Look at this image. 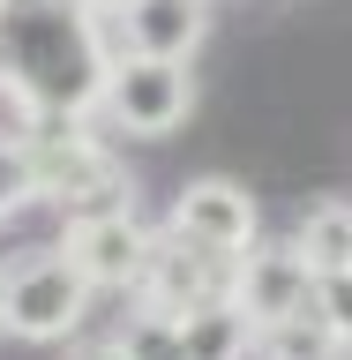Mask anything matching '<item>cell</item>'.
<instances>
[{
	"instance_id": "7c38bea8",
	"label": "cell",
	"mask_w": 352,
	"mask_h": 360,
	"mask_svg": "<svg viewBox=\"0 0 352 360\" xmlns=\"http://www.w3.org/2000/svg\"><path fill=\"white\" fill-rule=\"evenodd\" d=\"M120 360H180V315H165V308H143L135 300V315L120 323Z\"/></svg>"
},
{
	"instance_id": "ba28073f",
	"label": "cell",
	"mask_w": 352,
	"mask_h": 360,
	"mask_svg": "<svg viewBox=\"0 0 352 360\" xmlns=\"http://www.w3.org/2000/svg\"><path fill=\"white\" fill-rule=\"evenodd\" d=\"M60 255L90 278V292H112V285H135L143 278V255H150V225L120 210V218H83V225H60Z\"/></svg>"
},
{
	"instance_id": "6da1fadb",
	"label": "cell",
	"mask_w": 352,
	"mask_h": 360,
	"mask_svg": "<svg viewBox=\"0 0 352 360\" xmlns=\"http://www.w3.org/2000/svg\"><path fill=\"white\" fill-rule=\"evenodd\" d=\"M112 45L90 0H0V98L30 120H90Z\"/></svg>"
},
{
	"instance_id": "8992f818",
	"label": "cell",
	"mask_w": 352,
	"mask_h": 360,
	"mask_svg": "<svg viewBox=\"0 0 352 360\" xmlns=\"http://www.w3.org/2000/svg\"><path fill=\"white\" fill-rule=\"evenodd\" d=\"M233 300L247 308V323L263 330V323H285V315L315 308V270L300 263V248L292 240H255L233 270Z\"/></svg>"
},
{
	"instance_id": "2e32d148",
	"label": "cell",
	"mask_w": 352,
	"mask_h": 360,
	"mask_svg": "<svg viewBox=\"0 0 352 360\" xmlns=\"http://www.w3.org/2000/svg\"><path fill=\"white\" fill-rule=\"evenodd\" d=\"M90 8H98V15H112V8H128V0H90Z\"/></svg>"
},
{
	"instance_id": "52a82bcc",
	"label": "cell",
	"mask_w": 352,
	"mask_h": 360,
	"mask_svg": "<svg viewBox=\"0 0 352 360\" xmlns=\"http://www.w3.org/2000/svg\"><path fill=\"white\" fill-rule=\"evenodd\" d=\"M173 233H188V240L218 248V255H247L255 248V233H263V210H255V195H247L240 180H188L173 195Z\"/></svg>"
},
{
	"instance_id": "9a60e30c",
	"label": "cell",
	"mask_w": 352,
	"mask_h": 360,
	"mask_svg": "<svg viewBox=\"0 0 352 360\" xmlns=\"http://www.w3.org/2000/svg\"><path fill=\"white\" fill-rule=\"evenodd\" d=\"M67 360H120V345H83V353H67Z\"/></svg>"
},
{
	"instance_id": "3957f363",
	"label": "cell",
	"mask_w": 352,
	"mask_h": 360,
	"mask_svg": "<svg viewBox=\"0 0 352 360\" xmlns=\"http://www.w3.org/2000/svg\"><path fill=\"white\" fill-rule=\"evenodd\" d=\"M195 112V75L188 60H143V53H112L105 90H98V128L105 135H173Z\"/></svg>"
},
{
	"instance_id": "277c9868",
	"label": "cell",
	"mask_w": 352,
	"mask_h": 360,
	"mask_svg": "<svg viewBox=\"0 0 352 360\" xmlns=\"http://www.w3.org/2000/svg\"><path fill=\"white\" fill-rule=\"evenodd\" d=\"M233 270L240 255H218V248L188 240V233H150V255H143V278H135V300L165 315H188L202 300H233Z\"/></svg>"
},
{
	"instance_id": "7a4b0ae2",
	"label": "cell",
	"mask_w": 352,
	"mask_h": 360,
	"mask_svg": "<svg viewBox=\"0 0 352 360\" xmlns=\"http://www.w3.org/2000/svg\"><path fill=\"white\" fill-rule=\"evenodd\" d=\"M90 315V278L67 263L60 248H38V255H15L0 270V330L22 338V345H53Z\"/></svg>"
},
{
	"instance_id": "9c48e42d",
	"label": "cell",
	"mask_w": 352,
	"mask_h": 360,
	"mask_svg": "<svg viewBox=\"0 0 352 360\" xmlns=\"http://www.w3.org/2000/svg\"><path fill=\"white\" fill-rule=\"evenodd\" d=\"M180 360H255V323L240 300H202L180 315Z\"/></svg>"
},
{
	"instance_id": "5bb4252c",
	"label": "cell",
	"mask_w": 352,
	"mask_h": 360,
	"mask_svg": "<svg viewBox=\"0 0 352 360\" xmlns=\"http://www.w3.org/2000/svg\"><path fill=\"white\" fill-rule=\"evenodd\" d=\"M315 315L337 330V345L352 353V270H330V278H315Z\"/></svg>"
},
{
	"instance_id": "4fadbf2b",
	"label": "cell",
	"mask_w": 352,
	"mask_h": 360,
	"mask_svg": "<svg viewBox=\"0 0 352 360\" xmlns=\"http://www.w3.org/2000/svg\"><path fill=\"white\" fill-rule=\"evenodd\" d=\"M38 202V165H30V143L22 135H0V218H15Z\"/></svg>"
},
{
	"instance_id": "30bf717a",
	"label": "cell",
	"mask_w": 352,
	"mask_h": 360,
	"mask_svg": "<svg viewBox=\"0 0 352 360\" xmlns=\"http://www.w3.org/2000/svg\"><path fill=\"white\" fill-rule=\"evenodd\" d=\"M292 248H300V263H308L315 278L352 270V202H315L308 218L292 225Z\"/></svg>"
},
{
	"instance_id": "5b68a950",
	"label": "cell",
	"mask_w": 352,
	"mask_h": 360,
	"mask_svg": "<svg viewBox=\"0 0 352 360\" xmlns=\"http://www.w3.org/2000/svg\"><path fill=\"white\" fill-rule=\"evenodd\" d=\"M202 38H210V0H128L105 15V45L143 60H188Z\"/></svg>"
},
{
	"instance_id": "8fae6325",
	"label": "cell",
	"mask_w": 352,
	"mask_h": 360,
	"mask_svg": "<svg viewBox=\"0 0 352 360\" xmlns=\"http://www.w3.org/2000/svg\"><path fill=\"white\" fill-rule=\"evenodd\" d=\"M255 360H345V345H337V330L315 308H300L285 323H263L255 330Z\"/></svg>"
}]
</instances>
